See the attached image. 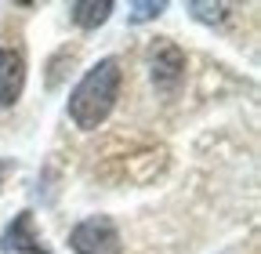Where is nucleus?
I'll list each match as a JSON object with an SVG mask.
<instances>
[{
  "label": "nucleus",
  "mask_w": 261,
  "mask_h": 254,
  "mask_svg": "<svg viewBox=\"0 0 261 254\" xmlns=\"http://www.w3.org/2000/svg\"><path fill=\"white\" fill-rule=\"evenodd\" d=\"M109 15H113V4H109V0H73V4H69V18H73L80 29H98Z\"/></svg>",
  "instance_id": "6"
},
{
  "label": "nucleus",
  "mask_w": 261,
  "mask_h": 254,
  "mask_svg": "<svg viewBox=\"0 0 261 254\" xmlns=\"http://www.w3.org/2000/svg\"><path fill=\"white\" fill-rule=\"evenodd\" d=\"M22 87H25V62L18 51L11 47H0V109H8L22 98Z\"/></svg>",
  "instance_id": "4"
},
{
  "label": "nucleus",
  "mask_w": 261,
  "mask_h": 254,
  "mask_svg": "<svg viewBox=\"0 0 261 254\" xmlns=\"http://www.w3.org/2000/svg\"><path fill=\"white\" fill-rule=\"evenodd\" d=\"M167 11V4L163 0H142V4H130V22H149V18H156V15H163Z\"/></svg>",
  "instance_id": "8"
},
{
  "label": "nucleus",
  "mask_w": 261,
  "mask_h": 254,
  "mask_svg": "<svg viewBox=\"0 0 261 254\" xmlns=\"http://www.w3.org/2000/svg\"><path fill=\"white\" fill-rule=\"evenodd\" d=\"M149 73H152V84L156 91L171 94L181 80H185V51L171 40H160L152 47V62H149Z\"/></svg>",
  "instance_id": "3"
},
{
  "label": "nucleus",
  "mask_w": 261,
  "mask_h": 254,
  "mask_svg": "<svg viewBox=\"0 0 261 254\" xmlns=\"http://www.w3.org/2000/svg\"><path fill=\"white\" fill-rule=\"evenodd\" d=\"M4 250H18V254H47L44 240L33 233V211H22L11 225L4 229V240H0Z\"/></svg>",
  "instance_id": "5"
},
{
  "label": "nucleus",
  "mask_w": 261,
  "mask_h": 254,
  "mask_svg": "<svg viewBox=\"0 0 261 254\" xmlns=\"http://www.w3.org/2000/svg\"><path fill=\"white\" fill-rule=\"evenodd\" d=\"M120 87H123V69L116 58H102L80 77V84L69 94V120L80 127V131H98L116 98H120Z\"/></svg>",
  "instance_id": "1"
},
{
  "label": "nucleus",
  "mask_w": 261,
  "mask_h": 254,
  "mask_svg": "<svg viewBox=\"0 0 261 254\" xmlns=\"http://www.w3.org/2000/svg\"><path fill=\"white\" fill-rule=\"evenodd\" d=\"M69 247L76 254H123L120 229L113 225V218H106V214L84 218L80 225L69 233Z\"/></svg>",
  "instance_id": "2"
},
{
  "label": "nucleus",
  "mask_w": 261,
  "mask_h": 254,
  "mask_svg": "<svg viewBox=\"0 0 261 254\" xmlns=\"http://www.w3.org/2000/svg\"><path fill=\"white\" fill-rule=\"evenodd\" d=\"M189 15L196 22H207V26H218L228 18V4H203V0H192L189 4Z\"/></svg>",
  "instance_id": "7"
}]
</instances>
